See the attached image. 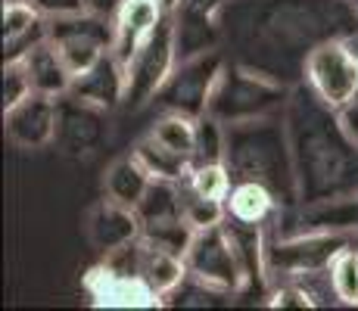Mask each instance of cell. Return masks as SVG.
<instances>
[{
  "label": "cell",
  "mask_w": 358,
  "mask_h": 311,
  "mask_svg": "<svg viewBox=\"0 0 358 311\" xmlns=\"http://www.w3.org/2000/svg\"><path fill=\"white\" fill-rule=\"evenodd\" d=\"M184 184H187L194 193H199V196L224 199L228 190H231V175H228V168H224L222 159H218V162H194Z\"/></svg>",
  "instance_id": "21"
},
{
  "label": "cell",
  "mask_w": 358,
  "mask_h": 311,
  "mask_svg": "<svg viewBox=\"0 0 358 311\" xmlns=\"http://www.w3.org/2000/svg\"><path fill=\"white\" fill-rule=\"evenodd\" d=\"M349 246H355L349 233H308V237H296L265 249V265L271 271L287 274H318L327 271L330 261Z\"/></svg>",
  "instance_id": "5"
},
{
  "label": "cell",
  "mask_w": 358,
  "mask_h": 311,
  "mask_svg": "<svg viewBox=\"0 0 358 311\" xmlns=\"http://www.w3.org/2000/svg\"><path fill=\"white\" fill-rule=\"evenodd\" d=\"M271 308H312L315 305V296L308 293L306 287H280L278 293L268 299Z\"/></svg>",
  "instance_id": "25"
},
{
  "label": "cell",
  "mask_w": 358,
  "mask_h": 311,
  "mask_svg": "<svg viewBox=\"0 0 358 311\" xmlns=\"http://www.w3.org/2000/svg\"><path fill=\"white\" fill-rule=\"evenodd\" d=\"M6 137L22 150H41L57 137V96L29 94L3 113Z\"/></svg>",
  "instance_id": "8"
},
{
  "label": "cell",
  "mask_w": 358,
  "mask_h": 311,
  "mask_svg": "<svg viewBox=\"0 0 358 311\" xmlns=\"http://www.w3.org/2000/svg\"><path fill=\"white\" fill-rule=\"evenodd\" d=\"M218 81V57H196L187 59L178 72H171V78L165 81V103L171 106V113H184V115H206L209 106V94Z\"/></svg>",
  "instance_id": "7"
},
{
  "label": "cell",
  "mask_w": 358,
  "mask_h": 311,
  "mask_svg": "<svg viewBox=\"0 0 358 311\" xmlns=\"http://www.w3.org/2000/svg\"><path fill=\"white\" fill-rule=\"evenodd\" d=\"M50 38L47 16L34 10L31 0H3V62L22 59L34 44Z\"/></svg>",
  "instance_id": "11"
},
{
  "label": "cell",
  "mask_w": 358,
  "mask_h": 311,
  "mask_svg": "<svg viewBox=\"0 0 358 311\" xmlns=\"http://www.w3.org/2000/svg\"><path fill=\"white\" fill-rule=\"evenodd\" d=\"M184 3H187V0H159V6L165 10V16H175V13H181Z\"/></svg>",
  "instance_id": "27"
},
{
  "label": "cell",
  "mask_w": 358,
  "mask_h": 311,
  "mask_svg": "<svg viewBox=\"0 0 358 311\" xmlns=\"http://www.w3.org/2000/svg\"><path fill=\"white\" fill-rule=\"evenodd\" d=\"M29 94H34V87L29 72H25V62L22 59L3 62V113L13 109L16 103H22Z\"/></svg>",
  "instance_id": "24"
},
{
  "label": "cell",
  "mask_w": 358,
  "mask_h": 311,
  "mask_svg": "<svg viewBox=\"0 0 358 311\" xmlns=\"http://www.w3.org/2000/svg\"><path fill=\"white\" fill-rule=\"evenodd\" d=\"M352 3H355V10H358V0H352Z\"/></svg>",
  "instance_id": "28"
},
{
  "label": "cell",
  "mask_w": 358,
  "mask_h": 311,
  "mask_svg": "<svg viewBox=\"0 0 358 311\" xmlns=\"http://www.w3.org/2000/svg\"><path fill=\"white\" fill-rule=\"evenodd\" d=\"M187 271L209 289H222L234 293L243 283V261H240V249L234 237L224 231V224L196 231L187 249Z\"/></svg>",
  "instance_id": "3"
},
{
  "label": "cell",
  "mask_w": 358,
  "mask_h": 311,
  "mask_svg": "<svg viewBox=\"0 0 358 311\" xmlns=\"http://www.w3.org/2000/svg\"><path fill=\"white\" fill-rule=\"evenodd\" d=\"M306 78L324 106L343 113L358 100V53L343 41H324L308 53Z\"/></svg>",
  "instance_id": "2"
},
{
  "label": "cell",
  "mask_w": 358,
  "mask_h": 311,
  "mask_svg": "<svg viewBox=\"0 0 358 311\" xmlns=\"http://www.w3.org/2000/svg\"><path fill=\"white\" fill-rule=\"evenodd\" d=\"M128 91V81H125V68L119 66V59L113 57V50L103 57L97 66H91L87 72L75 75L72 81V91L78 100L91 103V106H103V109H113L119 100H125Z\"/></svg>",
  "instance_id": "12"
},
{
  "label": "cell",
  "mask_w": 358,
  "mask_h": 311,
  "mask_svg": "<svg viewBox=\"0 0 358 311\" xmlns=\"http://www.w3.org/2000/svg\"><path fill=\"white\" fill-rule=\"evenodd\" d=\"M175 34L178 31H175V25H171V16H165L162 25L156 29V34L141 47V53H137L134 62L128 66L125 100L147 103L150 96H156L165 87V81L171 78V66H175V50H178Z\"/></svg>",
  "instance_id": "4"
},
{
  "label": "cell",
  "mask_w": 358,
  "mask_h": 311,
  "mask_svg": "<svg viewBox=\"0 0 358 311\" xmlns=\"http://www.w3.org/2000/svg\"><path fill=\"white\" fill-rule=\"evenodd\" d=\"M165 10L159 0H119L115 6V41H113V57L119 59V66L128 72V66L141 53V47L147 44L162 25Z\"/></svg>",
  "instance_id": "6"
},
{
  "label": "cell",
  "mask_w": 358,
  "mask_h": 311,
  "mask_svg": "<svg viewBox=\"0 0 358 311\" xmlns=\"http://www.w3.org/2000/svg\"><path fill=\"white\" fill-rule=\"evenodd\" d=\"M184 218L194 231H206V227H218L224 224L228 218V205L224 199H209V196H199L187 187V196H184Z\"/></svg>",
  "instance_id": "22"
},
{
  "label": "cell",
  "mask_w": 358,
  "mask_h": 311,
  "mask_svg": "<svg viewBox=\"0 0 358 311\" xmlns=\"http://www.w3.org/2000/svg\"><path fill=\"white\" fill-rule=\"evenodd\" d=\"M150 134H153L159 143H165L169 150L194 159V150H196V119L194 115L169 113L156 122V128L150 131Z\"/></svg>",
  "instance_id": "18"
},
{
  "label": "cell",
  "mask_w": 358,
  "mask_h": 311,
  "mask_svg": "<svg viewBox=\"0 0 358 311\" xmlns=\"http://www.w3.org/2000/svg\"><path fill=\"white\" fill-rule=\"evenodd\" d=\"M134 156L141 159V162L150 168V175L159 178V181H187L190 165H194V159H190V156L169 150L165 143L156 140L153 134L143 137V140L137 143Z\"/></svg>",
  "instance_id": "17"
},
{
  "label": "cell",
  "mask_w": 358,
  "mask_h": 311,
  "mask_svg": "<svg viewBox=\"0 0 358 311\" xmlns=\"http://www.w3.org/2000/svg\"><path fill=\"white\" fill-rule=\"evenodd\" d=\"M224 205H228V218H234L240 227H259L271 218L274 212V193L268 190L262 181H240L231 184L228 196H224Z\"/></svg>",
  "instance_id": "16"
},
{
  "label": "cell",
  "mask_w": 358,
  "mask_h": 311,
  "mask_svg": "<svg viewBox=\"0 0 358 311\" xmlns=\"http://www.w3.org/2000/svg\"><path fill=\"white\" fill-rule=\"evenodd\" d=\"M31 3L47 19H59V16H72V13H81V10H91L87 0H31Z\"/></svg>",
  "instance_id": "26"
},
{
  "label": "cell",
  "mask_w": 358,
  "mask_h": 311,
  "mask_svg": "<svg viewBox=\"0 0 358 311\" xmlns=\"http://www.w3.org/2000/svg\"><path fill=\"white\" fill-rule=\"evenodd\" d=\"M87 237H91L94 249H100L103 255L115 252V249L143 237L141 212L106 196L100 205H94L91 218H87Z\"/></svg>",
  "instance_id": "9"
},
{
  "label": "cell",
  "mask_w": 358,
  "mask_h": 311,
  "mask_svg": "<svg viewBox=\"0 0 358 311\" xmlns=\"http://www.w3.org/2000/svg\"><path fill=\"white\" fill-rule=\"evenodd\" d=\"M87 289L94 296V305H106V308H156L162 302V296L143 277L115 274L106 265H100L91 274Z\"/></svg>",
  "instance_id": "10"
},
{
  "label": "cell",
  "mask_w": 358,
  "mask_h": 311,
  "mask_svg": "<svg viewBox=\"0 0 358 311\" xmlns=\"http://www.w3.org/2000/svg\"><path fill=\"white\" fill-rule=\"evenodd\" d=\"M187 259L178 252L150 243L147 237L137 240V277H143L159 296H169L171 289L181 287V280L187 277Z\"/></svg>",
  "instance_id": "14"
},
{
  "label": "cell",
  "mask_w": 358,
  "mask_h": 311,
  "mask_svg": "<svg viewBox=\"0 0 358 311\" xmlns=\"http://www.w3.org/2000/svg\"><path fill=\"white\" fill-rule=\"evenodd\" d=\"M156 178L150 175V168L134 153H131V156L115 159V162L106 168L103 190H106V196L115 199V203L137 209V205L143 203V196H147V190H150V184Z\"/></svg>",
  "instance_id": "15"
},
{
  "label": "cell",
  "mask_w": 358,
  "mask_h": 311,
  "mask_svg": "<svg viewBox=\"0 0 358 311\" xmlns=\"http://www.w3.org/2000/svg\"><path fill=\"white\" fill-rule=\"evenodd\" d=\"M47 25H50V41L63 53L72 75L87 72L113 50L115 25L106 16H100L97 10H81L72 13V16L47 19Z\"/></svg>",
  "instance_id": "1"
},
{
  "label": "cell",
  "mask_w": 358,
  "mask_h": 311,
  "mask_svg": "<svg viewBox=\"0 0 358 311\" xmlns=\"http://www.w3.org/2000/svg\"><path fill=\"white\" fill-rule=\"evenodd\" d=\"M327 280L343 305H358V249L349 246L330 261Z\"/></svg>",
  "instance_id": "19"
},
{
  "label": "cell",
  "mask_w": 358,
  "mask_h": 311,
  "mask_svg": "<svg viewBox=\"0 0 358 311\" xmlns=\"http://www.w3.org/2000/svg\"><path fill=\"white\" fill-rule=\"evenodd\" d=\"M194 233L196 231L187 224V218H184V215L162 218V221H150V224H143V237H147L150 243L169 249V252H178V255H187Z\"/></svg>",
  "instance_id": "20"
},
{
  "label": "cell",
  "mask_w": 358,
  "mask_h": 311,
  "mask_svg": "<svg viewBox=\"0 0 358 311\" xmlns=\"http://www.w3.org/2000/svg\"><path fill=\"white\" fill-rule=\"evenodd\" d=\"M224 156V137L215 119L199 115L196 119V150H194V162H218Z\"/></svg>",
  "instance_id": "23"
},
{
  "label": "cell",
  "mask_w": 358,
  "mask_h": 311,
  "mask_svg": "<svg viewBox=\"0 0 358 311\" xmlns=\"http://www.w3.org/2000/svg\"><path fill=\"white\" fill-rule=\"evenodd\" d=\"M22 62H25V72H29V78H31L34 94L63 96V94L72 91L75 75L69 72L63 53L57 50V44H53L50 38L41 41V44H34L31 50L22 57Z\"/></svg>",
  "instance_id": "13"
}]
</instances>
